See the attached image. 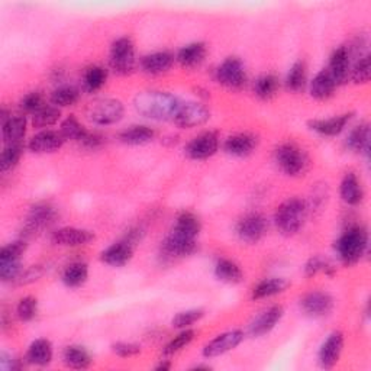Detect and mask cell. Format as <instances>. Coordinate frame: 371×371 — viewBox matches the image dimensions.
Wrapping results in <instances>:
<instances>
[{"label":"cell","instance_id":"6da1fadb","mask_svg":"<svg viewBox=\"0 0 371 371\" xmlns=\"http://www.w3.org/2000/svg\"><path fill=\"white\" fill-rule=\"evenodd\" d=\"M134 106L137 112L145 118L154 121L173 119L180 102L170 93L165 91H142L134 99Z\"/></svg>","mask_w":371,"mask_h":371},{"label":"cell","instance_id":"7a4b0ae2","mask_svg":"<svg viewBox=\"0 0 371 371\" xmlns=\"http://www.w3.org/2000/svg\"><path fill=\"white\" fill-rule=\"evenodd\" d=\"M308 213L306 202L301 197H290L285 200L280 206L277 208L274 215V222L278 232L292 236L298 234L305 224Z\"/></svg>","mask_w":371,"mask_h":371},{"label":"cell","instance_id":"3957f363","mask_svg":"<svg viewBox=\"0 0 371 371\" xmlns=\"http://www.w3.org/2000/svg\"><path fill=\"white\" fill-rule=\"evenodd\" d=\"M368 247V234L363 227L348 228L337 241L338 257L345 266L357 264Z\"/></svg>","mask_w":371,"mask_h":371},{"label":"cell","instance_id":"277c9868","mask_svg":"<svg viewBox=\"0 0 371 371\" xmlns=\"http://www.w3.org/2000/svg\"><path fill=\"white\" fill-rule=\"evenodd\" d=\"M109 64L119 76H128L137 67L135 47L129 36H122L110 45Z\"/></svg>","mask_w":371,"mask_h":371},{"label":"cell","instance_id":"5b68a950","mask_svg":"<svg viewBox=\"0 0 371 371\" xmlns=\"http://www.w3.org/2000/svg\"><path fill=\"white\" fill-rule=\"evenodd\" d=\"M275 162L285 174L296 177L306 172L309 158L298 145L283 144L275 150Z\"/></svg>","mask_w":371,"mask_h":371},{"label":"cell","instance_id":"8992f818","mask_svg":"<svg viewBox=\"0 0 371 371\" xmlns=\"http://www.w3.org/2000/svg\"><path fill=\"white\" fill-rule=\"evenodd\" d=\"M216 82L229 90H241L247 84L245 67L239 59L229 57L216 68Z\"/></svg>","mask_w":371,"mask_h":371},{"label":"cell","instance_id":"52a82bcc","mask_svg":"<svg viewBox=\"0 0 371 371\" xmlns=\"http://www.w3.org/2000/svg\"><path fill=\"white\" fill-rule=\"evenodd\" d=\"M267 220L259 213H248L241 218L236 224V235L238 238L247 244H257L262 241L267 232Z\"/></svg>","mask_w":371,"mask_h":371},{"label":"cell","instance_id":"ba28073f","mask_svg":"<svg viewBox=\"0 0 371 371\" xmlns=\"http://www.w3.org/2000/svg\"><path fill=\"white\" fill-rule=\"evenodd\" d=\"M209 118L211 112L205 105L197 102H188L180 103L173 121L180 128H196L206 123Z\"/></svg>","mask_w":371,"mask_h":371},{"label":"cell","instance_id":"9c48e42d","mask_svg":"<svg viewBox=\"0 0 371 371\" xmlns=\"http://www.w3.org/2000/svg\"><path fill=\"white\" fill-rule=\"evenodd\" d=\"M89 116L96 125H114L123 116V105L116 99L99 100L90 107Z\"/></svg>","mask_w":371,"mask_h":371},{"label":"cell","instance_id":"30bf717a","mask_svg":"<svg viewBox=\"0 0 371 371\" xmlns=\"http://www.w3.org/2000/svg\"><path fill=\"white\" fill-rule=\"evenodd\" d=\"M218 148H219L218 134L208 131L195 137L188 144V146H186V154H188V157L192 160L202 161L215 156L218 153Z\"/></svg>","mask_w":371,"mask_h":371},{"label":"cell","instance_id":"8fae6325","mask_svg":"<svg viewBox=\"0 0 371 371\" xmlns=\"http://www.w3.org/2000/svg\"><path fill=\"white\" fill-rule=\"evenodd\" d=\"M55 219H57V212L55 209L48 205V203H38L31 208L26 222H25V234L26 235H33L36 232H41L45 228L51 227Z\"/></svg>","mask_w":371,"mask_h":371},{"label":"cell","instance_id":"7c38bea8","mask_svg":"<svg viewBox=\"0 0 371 371\" xmlns=\"http://www.w3.org/2000/svg\"><path fill=\"white\" fill-rule=\"evenodd\" d=\"M243 341H244V332L239 329L220 333V335L209 341L205 345V348H203V357L215 358L222 354H227L228 351L236 348Z\"/></svg>","mask_w":371,"mask_h":371},{"label":"cell","instance_id":"4fadbf2b","mask_svg":"<svg viewBox=\"0 0 371 371\" xmlns=\"http://www.w3.org/2000/svg\"><path fill=\"white\" fill-rule=\"evenodd\" d=\"M96 235L89 229L82 228H61L55 231L51 236L52 244L61 245V247H82L90 244L91 241H95Z\"/></svg>","mask_w":371,"mask_h":371},{"label":"cell","instance_id":"5bb4252c","mask_svg":"<svg viewBox=\"0 0 371 371\" xmlns=\"http://www.w3.org/2000/svg\"><path fill=\"white\" fill-rule=\"evenodd\" d=\"M196 250H197L196 239H186L174 234H170L161 244V254L164 258L169 259L189 257L195 254Z\"/></svg>","mask_w":371,"mask_h":371},{"label":"cell","instance_id":"9a60e30c","mask_svg":"<svg viewBox=\"0 0 371 371\" xmlns=\"http://www.w3.org/2000/svg\"><path fill=\"white\" fill-rule=\"evenodd\" d=\"M342 348H344V335L338 331L332 332L319 349L318 360L321 367L325 370L335 367L342 354Z\"/></svg>","mask_w":371,"mask_h":371},{"label":"cell","instance_id":"2e32d148","mask_svg":"<svg viewBox=\"0 0 371 371\" xmlns=\"http://www.w3.org/2000/svg\"><path fill=\"white\" fill-rule=\"evenodd\" d=\"M301 308L309 317H325L333 309V299L326 292H310L302 298Z\"/></svg>","mask_w":371,"mask_h":371},{"label":"cell","instance_id":"e0dca14e","mask_svg":"<svg viewBox=\"0 0 371 371\" xmlns=\"http://www.w3.org/2000/svg\"><path fill=\"white\" fill-rule=\"evenodd\" d=\"M64 142L66 139L61 135V132L45 129V131L38 132L29 139L28 148L32 153H36V154H48V153L59 151L60 148L64 145Z\"/></svg>","mask_w":371,"mask_h":371},{"label":"cell","instance_id":"ac0fdd59","mask_svg":"<svg viewBox=\"0 0 371 371\" xmlns=\"http://www.w3.org/2000/svg\"><path fill=\"white\" fill-rule=\"evenodd\" d=\"M134 248L135 245L132 243H129L128 239H123L107 247L100 254V259L110 267H123L132 259Z\"/></svg>","mask_w":371,"mask_h":371},{"label":"cell","instance_id":"d6986e66","mask_svg":"<svg viewBox=\"0 0 371 371\" xmlns=\"http://www.w3.org/2000/svg\"><path fill=\"white\" fill-rule=\"evenodd\" d=\"M285 310L282 306H271L258 317L250 325V333L252 337H263L275 328V325L282 321Z\"/></svg>","mask_w":371,"mask_h":371},{"label":"cell","instance_id":"ffe728a7","mask_svg":"<svg viewBox=\"0 0 371 371\" xmlns=\"http://www.w3.org/2000/svg\"><path fill=\"white\" fill-rule=\"evenodd\" d=\"M257 145H258V138L255 135L248 132H241L229 137L224 142V151L228 156L243 158L251 156L255 151Z\"/></svg>","mask_w":371,"mask_h":371},{"label":"cell","instance_id":"44dd1931","mask_svg":"<svg viewBox=\"0 0 371 371\" xmlns=\"http://www.w3.org/2000/svg\"><path fill=\"white\" fill-rule=\"evenodd\" d=\"M352 116H354V114H342L328 119H313L308 122V126L319 135L337 137L344 131L348 122L352 119Z\"/></svg>","mask_w":371,"mask_h":371},{"label":"cell","instance_id":"7402d4cb","mask_svg":"<svg viewBox=\"0 0 371 371\" xmlns=\"http://www.w3.org/2000/svg\"><path fill=\"white\" fill-rule=\"evenodd\" d=\"M349 50L347 47H338L335 51L332 52L331 59H329V67L326 68L329 71V74L332 76V79L335 80L337 86L338 84H344L348 77H349Z\"/></svg>","mask_w":371,"mask_h":371},{"label":"cell","instance_id":"603a6c76","mask_svg":"<svg viewBox=\"0 0 371 371\" xmlns=\"http://www.w3.org/2000/svg\"><path fill=\"white\" fill-rule=\"evenodd\" d=\"M174 64V55L169 51H158L148 54L141 59V68L150 76H158V74L167 73Z\"/></svg>","mask_w":371,"mask_h":371},{"label":"cell","instance_id":"cb8c5ba5","mask_svg":"<svg viewBox=\"0 0 371 371\" xmlns=\"http://www.w3.org/2000/svg\"><path fill=\"white\" fill-rule=\"evenodd\" d=\"M340 193H341L342 200L347 203V205H351V206L360 205L364 199L363 186H361L358 177L351 172L344 176V179L341 181Z\"/></svg>","mask_w":371,"mask_h":371},{"label":"cell","instance_id":"d4e9b609","mask_svg":"<svg viewBox=\"0 0 371 371\" xmlns=\"http://www.w3.org/2000/svg\"><path fill=\"white\" fill-rule=\"evenodd\" d=\"M206 45L203 43H192L189 45H184L177 52V61L184 68H195L200 66L206 59Z\"/></svg>","mask_w":371,"mask_h":371},{"label":"cell","instance_id":"484cf974","mask_svg":"<svg viewBox=\"0 0 371 371\" xmlns=\"http://www.w3.org/2000/svg\"><path fill=\"white\" fill-rule=\"evenodd\" d=\"M26 118L22 115L9 116L2 122V137L6 145L21 144L26 134Z\"/></svg>","mask_w":371,"mask_h":371},{"label":"cell","instance_id":"4316f807","mask_svg":"<svg viewBox=\"0 0 371 371\" xmlns=\"http://www.w3.org/2000/svg\"><path fill=\"white\" fill-rule=\"evenodd\" d=\"M52 356H54V351H52V345L48 340L45 338H40V340H35L26 352V361L31 365H36V367H45L52 361Z\"/></svg>","mask_w":371,"mask_h":371},{"label":"cell","instance_id":"83f0119b","mask_svg":"<svg viewBox=\"0 0 371 371\" xmlns=\"http://www.w3.org/2000/svg\"><path fill=\"white\" fill-rule=\"evenodd\" d=\"M335 89H337L335 80L332 79L329 71L324 68L315 76V79L310 83V96L317 100H326L333 95Z\"/></svg>","mask_w":371,"mask_h":371},{"label":"cell","instance_id":"f1b7e54d","mask_svg":"<svg viewBox=\"0 0 371 371\" xmlns=\"http://www.w3.org/2000/svg\"><path fill=\"white\" fill-rule=\"evenodd\" d=\"M200 231H202V224L199 218L190 212H183L176 219L172 234L186 239H196Z\"/></svg>","mask_w":371,"mask_h":371},{"label":"cell","instance_id":"f546056e","mask_svg":"<svg viewBox=\"0 0 371 371\" xmlns=\"http://www.w3.org/2000/svg\"><path fill=\"white\" fill-rule=\"evenodd\" d=\"M154 138H156L154 129H151L150 126H146V125L129 126L128 129H125V131H122L119 134L121 142H123L126 145H135V146L150 144Z\"/></svg>","mask_w":371,"mask_h":371},{"label":"cell","instance_id":"4dcf8cb0","mask_svg":"<svg viewBox=\"0 0 371 371\" xmlns=\"http://www.w3.org/2000/svg\"><path fill=\"white\" fill-rule=\"evenodd\" d=\"M215 275L218 280L229 283V285H236L241 283L244 278V273L241 270V267L234 263L232 259L228 258H219L215 266Z\"/></svg>","mask_w":371,"mask_h":371},{"label":"cell","instance_id":"1f68e13d","mask_svg":"<svg viewBox=\"0 0 371 371\" xmlns=\"http://www.w3.org/2000/svg\"><path fill=\"white\" fill-rule=\"evenodd\" d=\"M289 286H290V283L286 280V278H280V277L266 278V280L259 282L254 287V290H252V299L254 301H259V299L271 298V296L283 293Z\"/></svg>","mask_w":371,"mask_h":371},{"label":"cell","instance_id":"d6a6232c","mask_svg":"<svg viewBox=\"0 0 371 371\" xmlns=\"http://www.w3.org/2000/svg\"><path fill=\"white\" fill-rule=\"evenodd\" d=\"M347 145L351 151L365 153L368 156V151H370V126H368V123H361V125L352 129L348 138H347Z\"/></svg>","mask_w":371,"mask_h":371},{"label":"cell","instance_id":"836d02e7","mask_svg":"<svg viewBox=\"0 0 371 371\" xmlns=\"http://www.w3.org/2000/svg\"><path fill=\"white\" fill-rule=\"evenodd\" d=\"M63 361L70 368L84 370L90 367L91 357L86 348L79 347V345H70L63 352Z\"/></svg>","mask_w":371,"mask_h":371},{"label":"cell","instance_id":"e575fe53","mask_svg":"<svg viewBox=\"0 0 371 371\" xmlns=\"http://www.w3.org/2000/svg\"><path fill=\"white\" fill-rule=\"evenodd\" d=\"M87 277H89V267L86 263H73L64 270L61 280L67 287L77 289L87 282Z\"/></svg>","mask_w":371,"mask_h":371},{"label":"cell","instance_id":"d590c367","mask_svg":"<svg viewBox=\"0 0 371 371\" xmlns=\"http://www.w3.org/2000/svg\"><path fill=\"white\" fill-rule=\"evenodd\" d=\"M107 80V70L102 66H91L83 74V86L89 93L100 90Z\"/></svg>","mask_w":371,"mask_h":371},{"label":"cell","instance_id":"8d00e7d4","mask_svg":"<svg viewBox=\"0 0 371 371\" xmlns=\"http://www.w3.org/2000/svg\"><path fill=\"white\" fill-rule=\"evenodd\" d=\"M278 87H280V83H278V79L274 74H264L254 83V93L262 100H268L275 96Z\"/></svg>","mask_w":371,"mask_h":371},{"label":"cell","instance_id":"74e56055","mask_svg":"<svg viewBox=\"0 0 371 371\" xmlns=\"http://www.w3.org/2000/svg\"><path fill=\"white\" fill-rule=\"evenodd\" d=\"M308 83V74H306V66L302 61L294 63L287 73L286 77V87L293 93H301L306 87Z\"/></svg>","mask_w":371,"mask_h":371},{"label":"cell","instance_id":"f35d334b","mask_svg":"<svg viewBox=\"0 0 371 371\" xmlns=\"http://www.w3.org/2000/svg\"><path fill=\"white\" fill-rule=\"evenodd\" d=\"M80 99L79 89L73 86H61L55 89L51 95V103L57 107L74 106Z\"/></svg>","mask_w":371,"mask_h":371},{"label":"cell","instance_id":"ab89813d","mask_svg":"<svg viewBox=\"0 0 371 371\" xmlns=\"http://www.w3.org/2000/svg\"><path fill=\"white\" fill-rule=\"evenodd\" d=\"M61 112L57 106H44L41 107L38 112L32 115V125L36 129H43V128H48L57 123L60 121Z\"/></svg>","mask_w":371,"mask_h":371},{"label":"cell","instance_id":"60d3db41","mask_svg":"<svg viewBox=\"0 0 371 371\" xmlns=\"http://www.w3.org/2000/svg\"><path fill=\"white\" fill-rule=\"evenodd\" d=\"M60 132H61V135L64 137L66 141L70 139V141L82 142L89 131L76 118H74L73 115H70L67 119L63 121Z\"/></svg>","mask_w":371,"mask_h":371},{"label":"cell","instance_id":"b9f144b4","mask_svg":"<svg viewBox=\"0 0 371 371\" xmlns=\"http://www.w3.org/2000/svg\"><path fill=\"white\" fill-rule=\"evenodd\" d=\"M22 157V145L21 144H12L6 145L0 156V170L2 173H6L12 169H15L16 164L20 162Z\"/></svg>","mask_w":371,"mask_h":371},{"label":"cell","instance_id":"7bdbcfd3","mask_svg":"<svg viewBox=\"0 0 371 371\" xmlns=\"http://www.w3.org/2000/svg\"><path fill=\"white\" fill-rule=\"evenodd\" d=\"M195 335H196L195 331H192L189 328L188 329H183L176 338H173L169 344L165 345V348L162 351V354L164 356H174V354H177L179 351H181L183 348H186V347H188L193 341Z\"/></svg>","mask_w":371,"mask_h":371},{"label":"cell","instance_id":"ee69618b","mask_svg":"<svg viewBox=\"0 0 371 371\" xmlns=\"http://www.w3.org/2000/svg\"><path fill=\"white\" fill-rule=\"evenodd\" d=\"M203 317H205V310L203 309H189L177 313L173 318L172 324L177 329H188L193 324L199 322Z\"/></svg>","mask_w":371,"mask_h":371},{"label":"cell","instance_id":"f6af8a7d","mask_svg":"<svg viewBox=\"0 0 371 371\" xmlns=\"http://www.w3.org/2000/svg\"><path fill=\"white\" fill-rule=\"evenodd\" d=\"M349 77L352 79L356 84H365L370 82L371 77V60H370V55H364L361 57L356 66L352 67L351 73H349Z\"/></svg>","mask_w":371,"mask_h":371},{"label":"cell","instance_id":"bcb514c9","mask_svg":"<svg viewBox=\"0 0 371 371\" xmlns=\"http://www.w3.org/2000/svg\"><path fill=\"white\" fill-rule=\"evenodd\" d=\"M36 313H38V301L32 296L21 299L16 306V315L22 322H31L36 317Z\"/></svg>","mask_w":371,"mask_h":371},{"label":"cell","instance_id":"7dc6e473","mask_svg":"<svg viewBox=\"0 0 371 371\" xmlns=\"http://www.w3.org/2000/svg\"><path fill=\"white\" fill-rule=\"evenodd\" d=\"M333 271H335V268L332 267V264L328 262V259H325L322 257H312L305 266L306 277H313L319 273H325L328 275H332Z\"/></svg>","mask_w":371,"mask_h":371},{"label":"cell","instance_id":"c3c4849f","mask_svg":"<svg viewBox=\"0 0 371 371\" xmlns=\"http://www.w3.org/2000/svg\"><path fill=\"white\" fill-rule=\"evenodd\" d=\"M26 250V243L22 239L13 241L0 251V262H21V257Z\"/></svg>","mask_w":371,"mask_h":371},{"label":"cell","instance_id":"681fc988","mask_svg":"<svg viewBox=\"0 0 371 371\" xmlns=\"http://www.w3.org/2000/svg\"><path fill=\"white\" fill-rule=\"evenodd\" d=\"M44 100L40 91H31L21 100V109L26 114H36L41 107H44Z\"/></svg>","mask_w":371,"mask_h":371},{"label":"cell","instance_id":"f907efd6","mask_svg":"<svg viewBox=\"0 0 371 371\" xmlns=\"http://www.w3.org/2000/svg\"><path fill=\"white\" fill-rule=\"evenodd\" d=\"M21 262H0V277L3 282H16L22 270Z\"/></svg>","mask_w":371,"mask_h":371},{"label":"cell","instance_id":"816d5d0a","mask_svg":"<svg viewBox=\"0 0 371 371\" xmlns=\"http://www.w3.org/2000/svg\"><path fill=\"white\" fill-rule=\"evenodd\" d=\"M112 349L116 356L122 358H129L135 357L141 352V345L134 344V342H116L112 345Z\"/></svg>","mask_w":371,"mask_h":371},{"label":"cell","instance_id":"f5cc1de1","mask_svg":"<svg viewBox=\"0 0 371 371\" xmlns=\"http://www.w3.org/2000/svg\"><path fill=\"white\" fill-rule=\"evenodd\" d=\"M43 275V268L40 266H32L28 270H25L24 273H21L20 278H17V283L20 285H29L35 280H38V278Z\"/></svg>","mask_w":371,"mask_h":371},{"label":"cell","instance_id":"db71d44e","mask_svg":"<svg viewBox=\"0 0 371 371\" xmlns=\"http://www.w3.org/2000/svg\"><path fill=\"white\" fill-rule=\"evenodd\" d=\"M105 142V138L98 134V132H87L84 139L80 142L84 148H89V150H98Z\"/></svg>","mask_w":371,"mask_h":371},{"label":"cell","instance_id":"11a10c76","mask_svg":"<svg viewBox=\"0 0 371 371\" xmlns=\"http://www.w3.org/2000/svg\"><path fill=\"white\" fill-rule=\"evenodd\" d=\"M172 367V364L169 363V361H167V360H164V361H161V364L157 367V370H162V371H165V370H169Z\"/></svg>","mask_w":371,"mask_h":371}]
</instances>
